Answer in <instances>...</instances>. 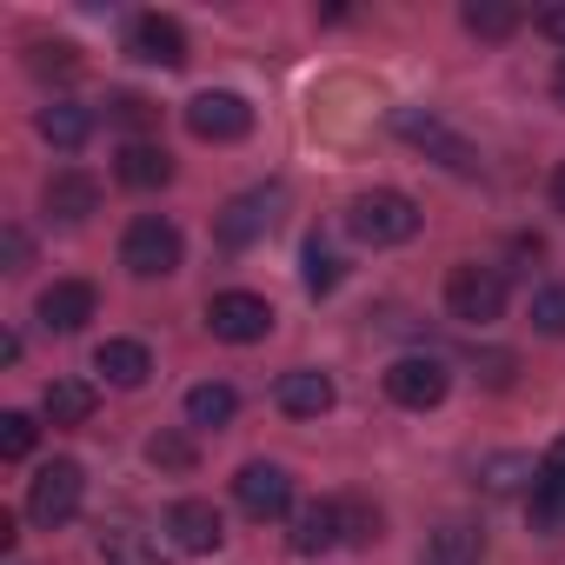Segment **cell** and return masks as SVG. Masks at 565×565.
<instances>
[{
	"instance_id": "cell-1",
	"label": "cell",
	"mask_w": 565,
	"mask_h": 565,
	"mask_svg": "<svg viewBox=\"0 0 565 565\" xmlns=\"http://www.w3.org/2000/svg\"><path fill=\"white\" fill-rule=\"evenodd\" d=\"M347 226H353V239H366V246H406V239L419 233V206H413L406 193H393V186H373V193H360V200L347 206Z\"/></svg>"
},
{
	"instance_id": "cell-2",
	"label": "cell",
	"mask_w": 565,
	"mask_h": 565,
	"mask_svg": "<svg viewBox=\"0 0 565 565\" xmlns=\"http://www.w3.org/2000/svg\"><path fill=\"white\" fill-rule=\"evenodd\" d=\"M120 266H127L134 279H167V273H180V226L160 220V213H140V220L127 226V239H120Z\"/></svg>"
},
{
	"instance_id": "cell-3",
	"label": "cell",
	"mask_w": 565,
	"mask_h": 565,
	"mask_svg": "<svg viewBox=\"0 0 565 565\" xmlns=\"http://www.w3.org/2000/svg\"><path fill=\"white\" fill-rule=\"evenodd\" d=\"M446 307H452V320H466V327H492L499 313H505V279L492 273V266H452L446 273Z\"/></svg>"
},
{
	"instance_id": "cell-4",
	"label": "cell",
	"mask_w": 565,
	"mask_h": 565,
	"mask_svg": "<svg viewBox=\"0 0 565 565\" xmlns=\"http://www.w3.org/2000/svg\"><path fill=\"white\" fill-rule=\"evenodd\" d=\"M81 492H87V472H81L74 459H54V466H41L34 486H28V519H34V525H67V519L81 512Z\"/></svg>"
},
{
	"instance_id": "cell-5",
	"label": "cell",
	"mask_w": 565,
	"mask_h": 565,
	"mask_svg": "<svg viewBox=\"0 0 565 565\" xmlns=\"http://www.w3.org/2000/svg\"><path fill=\"white\" fill-rule=\"evenodd\" d=\"M206 333L213 340H226V347H253V340H266L273 333V307L259 300V294H213L206 300Z\"/></svg>"
},
{
	"instance_id": "cell-6",
	"label": "cell",
	"mask_w": 565,
	"mask_h": 565,
	"mask_svg": "<svg viewBox=\"0 0 565 565\" xmlns=\"http://www.w3.org/2000/svg\"><path fill=\"white\" fill-rule=\"evenodd\" d=\"M446 386H452V373H446L433 353H406V360H393V366H386V399H393V406H406V413L439 406V399H446Z\"/></svg>"
},
{
	"instance_id": "cell-7",
	"label": "cell",
	"mask_w": 565,
	"mask_h": 565,
	"mask_svg": "<svg viewBox=\"0 0 565 565\" xmlns=\"http://www.w3.org/2000/svg\"><path fill=\"white\" fill-rule=\"evenodd\" d=\"M186 127H193V140H246L253 134V107L239 94H226V87H206V94L186 100Z\"/></svg>"
},
{
	"instance_id": "cell-8",
	"label": "cell",
	"mask_w": 565,
	"mask_h": 565,
	"mask_svg": "<svg viewBox=\"0 0 565 565\" xmlns=\"http://www.w3.org/2000/svg\"><path fill=\"white\" fill-rule=\"evenodd\" d=\"M233 499H239V512H246V519H279V512L294 505V479H287V466L253 459V466H239Z\"/></svg>"
},
{
	"instance_id": "cell-9",
	"label": "cell",
	"mask_w": 565,
	"mask_h": 565,
	"mask_svg": "<svg viewBox=\"0 0 565 565\" xmlns=\"http://www.w3.org/2000/svg\"><path fill=\"white\" fill-rule=\"evenodd\" d=\"M127 54L147 67H186V28L173 14H140L127 28Z\"/></svg>"
},
{
	"instance_id": "cell-10",
	"label": "cell",
	"mask_w": 565,
	"mask_h": 565,
	"mask_svg": "<svg viewBox=\"0 0 565 565\" xmlns=\"http://www.w3.org/2000/svg\"><path fill=\"white\" fill-rule=\"evenodd\" d=\"M393 127H399V134H406L413 147H426V153H439V167H452V173H479V153H472V147H466V140H459L452 127H439L433 114H419V107H406V114H399Z\"/></svg>"
},
{
	"instance_id": "cell-11",
	"label": "cell",
	"mask_w": 565,
	"mask_h": 565,
	"mask_svg": "<svg viewBox=\"0 0 565 565\" xmlns=\"http://www.w3.org/2000/svg\"><path fill=\"white\" fill-rule=\"evenodd\" d=\"M273 220H279V186H253V193L226 200V213H220V246H253Z\"/></svg>"
},
{
	"instance_id": "cell-12",
	"label": "cell",
	"mask_w": 565,
	"mask_h": 565,
	"mask_svg": "<svg viewBox=\"0 0 565 565\" xmlns=\"http://www.w3.org/2000/svg\"><path fill=\"white\" fill-rule=\"evenodd\" d=\"M167 532H173V545H180V552H220L226 519H220V505H213V499H180V505L167 512Z\"/></svg>"
},
{
	"instance_id": "cell-13",
	"label": "cell",
	"mask_w": 565,
	"mask_h": 565,
	"mask_svg": "<svg viewBox=\"0 0 565 565\" xmlns=\"http://www.w3.org/2000/svg\"><path fill=\"white\" fill-rule=\"evenodd\" d=\"M532 532H565V439H552V452L539 459V479H532Z\"/></svg>"
},
{
	"instance_id": "cell-14",
	"label": "cell",
	"mask_w": 565,
	"mask_h": 565,
	"mask_svg": "<svg viewBox=\"0 0 565 565\" xmlns=\"http://www.w3.org/2000/svg\"><path fill=\"white\" fill-rule=\"evenodd\" d=\"M94 307H100V294L87 287V279H54V287L41 294V327L47 333H81L94 320Z\"/></svg>"
},
{
	"instance_id": "cell-15",
	"label": "cell",
	"mask_w": 565,
	"mask_h": 565,
	"mask_svg": "<svg viewBox=\"0 0 565 565\" xmlns=\"http://www.w3.org/2000/svg\"><path fill=\"white\" fill-rule=\"evenodd\" d=\"M41 200H47V213H54V220L81 226V220L100 206V180H94V173H81V167H61V173L47 180V193H41Z\"/></svg>"
},
{
	"instance_id": "cell-16",
	"label": "cell",
	"mask_w": 565,
	"mask_h": 565,
	"mask_svg": "<svg viewBox=\"0 0 565 565\" xmlns=\"http://www.w3.org/2000/svg\"><path fill=\"white\" fill-rule=\"evenodd\" d=\"M273 399H279V413H294V419H320V413L333 406V380H327V373H313V366L279 373Z\"/></svg>"
},
{
	"instance_id": "cell-17",
	"label": "cell",
	"mask_w": 565,
	"mask_h": 565,
	"mask_svg": "<svg viewBox=\"0 0 565 565\" xmlns=\"http://www.w3.org/2000/svg\"><path fill=\"white\" fill-rule=\"evenodd\" d=\"M114 173H120V186L153 193V186H167V180H173V153H167V147H153V140H127V147H120V160H114Z\"/></svg>"
},
{
	"instance_id": "cell-18",
	"label": "cell",
	"mask_w": 565,
	"mask_h": 565,
	"mask_svg": "<svg viewBox=\"0 0 565 565\" xmlns=\"http://www.w3.org/2000/svg\"><path fill=\"white\" fill-rule=\"evenodd\" d=\"M94 373H107V386H147L153 380V353L140 347V340H100V353H94Z\"/></svg>"
},
{
	"instance_id": "cell-19",
	"label": "cell",
	"mask_w": 565,
	"mask_h": 565,
	"mask_svg": "<svg viewBox=\"0 0 565 565\" xmlns=\"http://www.w3.org/2000/svg\"><path fill=\"white\" fill-rule=\"evenodd\" d=\"M479 558H486V532L466 525V519H446L419 552V565H479Z\"/></svg>"
},
{
	"instance_id": "cell-20",
	"label": "cell",
	"mask_w": 565,
	"mask_h": 565,
	"mask_svg": "<svg viewBox=\"0 0 565 565\" xmlns=\"http://www.w3.org/2000/svg\"><path fill=\"white\" fill-rule=\"evenodd\" d=\"M327 545H340V499H313V505L294 512V552L313 558Z\"/></svg>"
},
{
	"instance_id": "cell-21",
	"label": "cell",
	"mask_w": 565,
	"mask_h": 565,
	"mask_svg": "<svg viewBox=\"0 0 565 565\" xmlns=\"http://www.w3.org/2000/svg\"><path fill=\"white\" fill-rule=\"evenodd\" d=\"M94 552H100V565H167V552L140 525H100Z\"/></svg>"
},
{
	"instance_id": "cell-22",
	"label": "cell",
	"mask_w": 565,
	"mask_h": 565,
	"mask_svg": "<svg viewBox=\"0 0 565 565\" xmlns=\"http://www.w3.org/2000/svg\"><path fill=\"white\" fill-rule=\"evenodd\" d=\"M94 134V114L87 107H74V100H54V107H41V140H54V147H81Z\"/></svg>"
},
{
	"instance_id": "cell-23",
	"label": "cell",
	"mask_w": 565,
	"mask_h": 565,
	"mask_svg": "<svg viewBox=\"0 0 565 565\" xmlns=\"http://www.w3.org/2000/svg\"><path fill=\"white\" fill-rule=\"evenodd\" d=\"M41 406H47L54 426H87V419H94V386H81V380H54Z\"/></svg>"
},
{
	"instance_id": "cell-24",
	"label": "cell",
	"mask_w": 565,
	"mask_h": 565,
	"mask_svg": "<svg viewBox=\"0 0 565 565\" xmlns=\"http://www.w3.org/2000/svg\"><path fill=\"white\" fill-rule=\"evenodd\" d=\"M233 413H239V393L220 386V380H206V386L186 393V419H193V426H226Z\"/></svg>"
},
{
	"instance_id": "cell-25",
	"label": "cell",
	"mask_w": 565,
	"mask_h": 565,
	"mask_svg": "<svg viewBox=\"0 0 565 565\" xmlns=\"http://www.w3.org/2000/svg\"><path fill=\"white\" fill-rule=\"evenodd\" d=\"M459 21H466V28H472L479 41H505V34H512V28L525 21V14H519V8H505V0H472V8H466Z\"/></svg>"
},
{
	"instance_id": "cell-26",
	"label": "cell",
	"mask_w": 565,
	"mask_h": 565,
	"mask_svg": "<svg viewBox=\"0 0 565 565\" xmlns=\"http://www.w3.org/2000/svg\"><path fill=\"white\" fill-rule=\"evenodd\" d=\"M147 459H153L160 472H193V459H200V452H193V439H186V433H153V439H147Z\"/></svg>"
},
{
	"instance_id": "cell-27",
	"label": "cell",
	"mask_w": 565,
	"mask_h": 565,
	"mask_svg": "<svg viewBox=\"0 0 565 565\" xmlns=\"http://www.w3.org/2000/svg\"><path fill=\"white\" fill-rule=\"evenodd\" d=\"M380 539V512L360 499H340V545H373Z\"/></svg>"
},
{
	"instance_id": "cell-28",
	"label": "cell",
	"mask_w": 565,
	"mask_h": 565,
	"mask_svg": "<svg viewBox=\"0 0 565 565\" xmlns=\"http://www.w3.org/2000/svg\"><path fill=\"white\" fill-rule=\"evenodd\" d=\"M340 273H347V259H340L333 246L313 239V246H307V294H333V287H340Z\"/></svg>"
},
{
	"instance_id": "cell-29",
	"label": "cell",
	"mask_w": 565,
	"mask_h": 565,
	"mask_svg": "<svg viewBox=\"0 0 565 565\" xmlns=\"http://www.w3.org/2000/svg\"><path fill=\"white\" fill-rule=\"evenodd\" d=\"M532 327L545 340H565V287H539L532 294Z\"/></svg>"
},
{
	"instance_id": "cell-30",
	"label": "cell",
	"mask_w": 565,
	"mask_h": 565,
	"mask_svg": "<svg viewBox=\"0 0 565 565\" xmlns=\"http://www.w3.org/2000/svg\"><path fill=\"white\" fill-rule=\"evenodd\" d=\"M34 439H41V426L28 413H0V452H8V459H28Z\"/></svg>"
},
{
	"instance_id": "cell-31",
	"label": "cell",
	"mask_w": 565,
	"mask_h": 565,
	"mask_svg": "<svg viewBox=\"0 0 565 565\" xmlns=\"http://www.w3.org/2000/svg\"><path fill=\"white\" fill-rule=\"evenodd\" d=\"M114 120H120V127H134V134H147V127L160 120V107H153V100H140V94H114Z\"/></svg>"
},
{
	"instance_id": "cell-32",
	"label": "cell",
	"mask_w": 565,
	"mask_h": 565,
	"mask_svg": "<svg viewBox=\"0 0 565 565\" xmlns=\"http://www.w3.org/2000/svg\"><path fill=\"white\" fill-rule=\"evenodd\" d=\"M519 479H539V466H532V459H492V466H486V486H492V492H512Z\"/></svg>"
},
{
	"instance_id": "cell-33",
	"label": "cell",
	"mask_w": 565,
	"mask_h": 565,
	"mask_svg": "<svg viewBox=\"0 0 565 565\" xmlns=\"http://www.w3.org/2000/svg\"><path fill=\"white\" fill-rule=\"evenodd\" d=\"M74 67H81L74 47H61V41L54 47H34V74H74Z\"/></svg>"
},
{
	"instance_id": "cell-34",
	"label": "cell",
	"mask_w": 565,
	"mask_h": 565,
	"mask_svg": "<svg viewBox=\"0 0 565 565\" xmlns=\"http://www.w3.org/2000/svg\"><path fill=\"white\" fill-rule=\"evenodd\" d=\"M0 253H8V273H28V233H21V226L0 233Z\"/></svg>"
},
{
	"instance_id": "cell-35",
	"label": "cell",
	"mask_w": 565,
	"mask_h": 565,
	"mask_svg": "<svg viewBox=\"0 0 565 565\" xmlns=\"http://www.w3.org/2000/svg\"><path fill=\"white\" fill-rule=\"evenodd\" d=\"M532 28H539L545 41H558V47H565V0H558V8H539V14H532Z\"/></svg>"
},
{
	"instance_id": "cell-36",
	"label": "cell",
	"mask_w": 565,
	"mask_h": 565,
	"mask_svg": "<svg viewBox=\"0 0 565 565\" xmlns=\"http://www.w3.org/2000/svg\"><path fill=\"white\" fill-rule=\"evenodd\" d=\"M552 206L565 213V160H558V173H552Z\"/></svg>"
},
{
	"instance_id": "cell-37",
	"label": "cell",
	"mask_w": 565,
	"mask_h": 565,
	"mask_svg": "<svg viewBox=\"0 0 565 565\" xmlns=\"http://www.w3.org/2000/svg\"><path fill=\"white\" fill-rule=\"evenodd\" d=\"M552 94H558V107H565V61H558V74H552Z\"/></svg>"
}]
</instances>
